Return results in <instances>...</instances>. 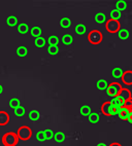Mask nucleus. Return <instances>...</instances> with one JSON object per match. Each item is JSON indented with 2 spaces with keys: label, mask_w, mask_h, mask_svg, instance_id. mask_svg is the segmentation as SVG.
<instances>
[{
  "label": "nucleus",
  "mask_w": 132,
  "mask_h": 146,
  "mask_svg": "<svg viewBox=\"0 0 132 146\" xmlns=\"http://www.w3.org/2000/svg\"><path fill=\"white\" fill-rule=\"evenodd\" d=\"M123 107H117L115 106L111 101L104 102L101 106V111L104 115H107V116H111V115H117L119 114L120 111Z\"/></svg>",
  "instance_id": "nucleus-1"
},
{
  "label": "nucleus",
  "mask_w": 132,
  "mask_h": 146,
  "mask_svg": "<svg viewBox=\"0 0 132 146\" xmlns=\"http://www.w3.org/2000/svg\"><path fill=\"white\" fill-rule=\"evenodd\" d=\"M19 142V137L16 133L8 132L2 136V143L4 146H15Z\"/></svg>",
  "instance_id": "nucleus-2"
},
{
  "label": "nucleus",
  "mask_w": 132,
  "mask_h": 146,
  "mask_svg": "<svg viewBox=\"0 0 132 146\" xmlns=\"http://www.w3.org/2000/svg\"><path fill=\"white\" fill-rule=\"evenodd\" d=\"M17 135H18L19 139H21V140H23V141H27L31 138L32 131L28 125H22V127L19 128Z\"/></svg>",
  "instance_id": "nucleus-3"
},
{
  "label": "nucleus",
  "mask_w": 132,
  "mask_h": 146,
  "mask_svg": "<svg viewBox=\"0 0 132 146\" xmlns=\"http://www.w3.org/2000/svg\"><path fill=\"white\" fill-rule=\"evenodd\" d=\"M122 90H123V88H122L121 84H118V82H113V84H108L107 89H106V93H107L108 96L115 98V97L119 96Z\"/></svg>",
  "instance_id": "nucleus-4"
},
{
  "label": "nucleus",
  "mask_w": 132,
  "mask_h": 146,
  "mask_svg": "<svg viewBox=\"0 0 132 146\" xmlns=\"http://www.w3.org/2000/svg\"><path fill=\"white\" fill-rule=\"evenodd\" d=\"M88 39L92 44H98L102 41V34L98 30H93L88 35Z\"/></svg>",
  "instance_id": "nucleus-5"
},
{
  "label": "nucleus",
  "mask_w": 132,
  "mask_h": 146,
  "mask_svg": "<svg viewBox=\"0 0 132 146\" xmlns=\"http://www.w3.org/2000/svg\"><path fill=\"white\" fill-rule=\"evenodd\" d=\"M106 30L109 33H117L120 31V23L116 20H108L106 23Z\"/></svg>",
  "instance_id": "nucleus-6"
},
{
  "label": "nucleus",
  "mask_w": 132,
  "mask_h": 146,
  "mask_svg": "<svg viewBox=\"0 0 132 146\" xmlns=\"http://www.w3.org/2000/svg\"><path fill=\"white\" fill-rule=\"evenodd\" d=\"M118 115H119L120 119L129 120V118L131 117V115H132V111L128 109V108H126V107H123Z\"/></svg>",
  "instance_id": "nucleus-7"
},
{
  "label": "nucleus",
  "mask_w": 132,
  "mask_h": 146,
  "mask_svg": "<svg viewBox=\"0 0 132 146\" xmlns=\"http://www.w3.org/2000/svg\"><path fill=\"white\" fill-rule=\"evenodd\" d=\"M9 121V115L6 111H0V125H5Z\"/></svg>",
  "instance_id": "nucleus-8"
},
{
  "label": "nucleus",
  "mask_w": 132,
  "mask_h": 146,
  "mask_svg": "<svg viewBox=\"0 0 132 146\" xmlns=\"http://www.w3.org/2000/svg\"><path fill=\"white\" fill-rule=\"evenodd\" d=\"M118 97H119V98L122 100V101H124V102L128 101V100H130L132 98L131 94H130V92L128 91V90H126V89H123V90H122L121 93H120L119 96H118Z\"/></svg>",
  "instance_id": "nucleus-9"
},
{
  "label": "nucleus",
  "mask_w": 132,
  "mask_h": 146,
  "mask_svg": "<svg viewBox=\"0 0 132 146\" xmlns=\"http://www.w3.org/2000/svg\"><path fill=\"white\" fill-rule=\"evenodd\" d=\"M122 79H123V82L126 84H132V71H126L124 72L123 76H122Z\"/></svg>",
  "instance_id": "nucleus-10"
},
{
  "label": "nucleus",
  "mask_w": 132,
  "mask_h": 146,
  "mask_svg": "<svg viewBox=\"0 0 132 146\" xmlns=\"http://www.w3.org/2000/svg\"><path fill=\"white\" fill-rule=\"evenodd\" d=\"M61 41L63 42V44L69 45L73 42V37L70 34H64L63 36H62V38H61Z\"/></svg>",
  "instance_id": "nucleus-11"
},
{
  "label": "nucleus",
  "mask_w": 132,
  "mask_h": 146,
  "mask_svg": "<svg viewBox=\"0 0 132 146\" xmlns=\"http://www.w3.org/2000/svg\"><path fill=\"white\" fill-rule=\"evenodd\" d=\"M123 74H124V71L122 70V68H120V67L114 68L113 71H111V75L114 76L115 78H122Z\"/></svg>",
  "instance_id": "nucleus-12"
},
{
  "label": "nucleus",
  "mask_w": 132,
  "mask_h": 146,
  "mask_svg": "<svg viewBox=\"0 0 132 146\" xmlns=\"http://www.w3.org/2000/svg\"><path fill=\"white\" fill-rule=\"evenodd\" d=\"M30 33L33 37L37 38V37H40L41 36V29L39 28L38 26H34L32 27L31 30H30Z\"/></svg>",
  "instance_id": "nucleus-13"
},
{
  "label": "nucleus",
  "mask_w": 132,
  "mask_h": 146,
  "mask_svg": "<svg viewBox=\"0 0 132 146\" xmlns=\"http://www.w3.org/2000/svg\"><path fill=\"white\" fill-rule=\"evenodd\" d=\"M60 26L64 29H67L71 26V21L69 18H62L60 20Z\"/></svg>",
  "instance_id": "nucleus-14"
},
{
  "label": "nucleus",
  "mask_w": 132,
  "mask_h": 146,
  "mask_svg": "<svg viewBox=\"0 0 132 146\" xmlns=\"http://www.w3.org/2000/svg\"><path fill=\"white\" fill-rule=\"evenodd\" d=\"M79 112L83 116H88L89 117V115L91 114V108L88 105H84V106L81 107V109H79Z\"/></svg>",
  "instance_id": "nucleus-15"
},
{
  "label": "nucleus",
  "mask_w": 132,
  "mask_h": 146,
  "mask_svg": "<svg viewBox=\"0 0 132 146\" xmlns=\"http://www.w3.org/2000/svg\"><path fill=\"white\" fill-rule=\"evenodd\" d=\"M6 24H7L9 27H15L18 25V19L15 16H9L6 19Z\"/></svg>",
  "instance_id": "nucleus-16"
},
{
  "label": "nucleus",
  "mask_w": 132,
  "mask_h": 146,
  "mask_svg": "<svg viewBox=\"0 0 132 146\" xmlns=\"http://www.w3.org/2000/svg\"><path fill=\"white\" fill-rule=\"evenodd\" d=\"M18 31H19V33H21V34H26V33H28V31H29V26H28L27 24H25V23L19 24Z\"/></svg>",
  "instance_id": "nucleus-17"
},
{
  "label": "nucleus",
  "mask_w": 132,
  "mask_h": 146,
  "mask_svg": "<svg viewBox=\"0 0 132 146\" xmlns=\"http://www.w3.org/2000/svg\"><path fill=\"white\" fill-rule=\"evenodd\" d=\"M96 86H97L98 90H100V91H104V90L107 89V82H106V80H104V79H99V80L97 81V84H96Z\"/></svg>",
  "instance_id": "nucleus-18"
},
{
  "label": "nucleus",
  "mask_w": 132,
  "mask_h": 146,
  "mask_svg": "<svg viewBox=\"0 0 132 146\" xmlns=\"http://www.w3.org/2000/svg\"><path fill=\"white\" fill-rule=\"evenodd\" d=\"M45 43H47V40H45V38H43L42 36L37 37V38H35V40H34V44L36 45L37 47H43L45 45Z\"/></svg>",
  "instance_id": "nucleus-19"
},
{
  "label": "nucleus",
  "mask_w": 132,
  "mask_h": 146,
  "mask_svg": "<svg viewBox=\"0 0 132 146\" xmlns=\"http://www.w3.org/2000/svg\"><path fill=\"white\" fill-rule=\"evenodd\" d=\"M126 8H127L126 1H124V0H119V1H117V3H116V9L122 11H125Z\"/></svg>",
  "instance_id": "nucleus-20"
},
{
  "label": "nucleus",
  "mask_w": 132,
  "mask_h": 146,
  "mask_svg": "<svg viewBox=\"0 0 132 146\" xmlns=\"http://www.w3.org/2000/svg\"><path fill=\"white\" fill-rule=\"evenodd\" d=\"M118 36H119L120 39H127L129 37V31L126 29H120V31L118 32Z\"/></svg>",
  "instance_id": "nucleus-21"
},
{
  "label": "nucleus",
  "mask_w": 132,
  "mask_h": 146,
  "mask_svg": "<svg viewBox=\"0 0 132 146\" xmlns=\"http://www.w3.org/2000/svg\"><path fill=\"white\" fill-rule=\"evenodd\" d=\"M86 31H87V29H86V26L84 24H79L75 26V33L79 34V35H83V34L86 33Z\"/></svg>",
  "instance_id": "nucleus-22"
},
{
  "label": "nucleus",
  "mask_w": 132,
  "mask_h": 146,
  "mask_svg": "<svg viewBox=\"0 0 132 146\" xmlns=\"http://www.w3.org/2000/svg\"><path fill=\"white\" fill-rule=\"evenodd\" d=\"M54 139H55L56 142L61 143V142H63V141L65 140V134L62 133V132H57V133H55V135H54Z\"/></svg>",
  "instance_id": "nucleus-23"
},
{
  "label": "nucleus",
  "mask_w": 132,
  "mask_h": 146,
  "mask_svg": "<svg viewBox=\"0 0 132 146\" xmlns=\"http://www.w3.org/2000/svg\"><path fill=\"white\" fill-rule=\"evenodd\" d=\"M48 43H49V46H51V45H58V43H59L58 36H56V35H51V36L48 38Z\"/></svg>",
  "instance_id": "nucleus-24"
},
{
  "label": "nucleus",
  "mask_w": 132,
  "mask_h": 146,
  "mask_svg": "<svg viewBox=\"0 0 132 146\" xmlns=\"http://www.w3.org/2000/svg\"><path fill=\"white\" fill-rule=\"evenodd\" d=\"M111 102L117 107H125V102L122 101L119 97H115V98H113Z\"/></svg>",
  "instance_id": "nucleus-25"
},
{
  "label": "nucleus",
  "mask_w": 132,
  "mask_h": 146,
  "mask_svg": "<svg viewBox=\"0 0 132 146\" xmlns=\"http://www.w3.org/2000/svg\"><path fill=\"white\" fill-rule=\"evenodd\" d=\"M19 106H21V103H20V100L18 98H13V99L9 100V107L13 108V110L18 108Z\"/></svg>",
  "instance_id": "nucleus-26"
},
{
  "label": "nucleus",
  "mask_w": 132,
  "mask_h": 146,
  "mask_svg": "<svg viewBox=\"0 0 132 146\" xmlns=\"http://www.w3.org/2000/svg\"><path fill=\"white\" fill-rule=\"evenodd\" d=\"M28 116H29V119L34 121V120H37L40 117V113H39V111H37V110H31Z\"/></svg>",
  "instance_id": "nucleus-27"
},
{
  "label": "nucleus",
  "mask_w": 132,
  "mask_h": 146,
  "mask_svg": "<svg viewBox=\"0 0 132 146\" xmlns=\"http://www.w3.org/2000/svg\"><path fill=\"white\" fill-rule=\"evenodd\" d=\"M95 21H96V23H98V24L104 23V22L106 21L105 15H104V13H98L97 15L95 16Z\"/></svg>",
  "instance_id": "nucleus-28"
},
{
  "label": "nucleus",
  "mask_w": 132,
  "mask_h": 146,
  "mask_svg": "<svg viewBox=\"0 0 132 146\" xmlns=\"http://www.w3.org/2000/svg\"><path fill=\"white\" fill-rule=\"evenodd\" d=\"M17 54H18V56L19 57H26L27 56V54H28V50H27V47H25V46H20V47H18V50H17Z\"/></svg>",
  "instance_id": "nucleus-29"
},
{
  "label": "nucleus",
  "mask_w": 132,
  "mask_h": 146,
  "mask_svg": "<svg viewBox=\"0 0 132 146\" xmlns=\"http://www.w3.org/2000/svg\"><path fill=\"white\" fill-rule=\"evenodd\" d=\"M111 20L118 21V20L121 18V11H118V9H113V11H111Z\"/></svg>",
  "instance_id": "nucleus-30"
},
{
  "label": "nucleus",
  "mask_w": 132,
  "mask_h": 146,
  "mask_svg": "<svg viewBox=\"0 0 132 146\" xmlns=\"http://www.w3.org/2000/svg\"><path fill=\"white\" fill-rule=\"evenodd\" d=\"M89 121L91 123H97L99 121V114L98 113H91L89 115Z\"/></svg>",
  "instance_id": "nucleus-31"
},
{
  "label": "nucleus",
  "mask_w": 132,
  "mask_h": 146,
  "mask_svg": "<svg viewBox=\"0 0 132 146\" xmlns=\"http://www.w3.org/2000/svg\"><path fill=\"white\" fill-rule=\"evenodd\" d=\"M25 114V108L23 106H19L18 108L15 109V115L18 117H22Z\"/></svg>",
  "instance_id": "nucleus-32"
},
{
  "label": "nucleus",
  "mask_w": 132,
  "mask_h": 146,
  "mask_svg": "<svg viewBox=\"0 0 132 146\" xmlns=\"http://www.w3.org/2000/svg\"><path fill=\"white\" fill-rule=\"evenodd\" d=\"M48 52L50 55H57L59 52V47L58 45H51L48 47Z\"/></svg>",
  "instance_id": "nucleus-33"
},
{
  "label": "nucleus",
  "mask_w": 132,
  "mask_h": 146,
  "mask_svg": "<svg viewBox=\"0 0 132 146\" xmlns=\"http://www.w3.org/2000/svg\"><path fill=\"white\" fill-rule=\"evenodd\" d=\"M36 139H37V141H39V142H43V141L47 140V138H45V131H39V132H37Z\"/></svg>",
  "instance_id": "nucleus-34"
},
{
  "label": "nucleus",
  "mask_w": 132,
  "mask_h": 146,
  "mask_svg": "<svg viewBox=\"0 0 132 146\" xmlns=\"http://www.w3.org/2000/svg\"><path fill=\"white\" fill-rule=\"evenodd\" d=\"M45 138H47V140H51V139L54 138V132L52 130H50V129H48V130H45Z\"/></svg>",
  "instance_id": "nucleus-35"
},
{
  "label": "nucleus",
  "mask_w": 132,
  "mask_h": 146,
  "mask_svg": "<svg viewBox=\"0 0 132 146\" xmlns=\"http://www.w3.org/2000/svg\"><path fill=\"white\" fill-rule=\"evenodd\" d=\"M125 107L128 108L129 110H132V98L130 100H128V101L125 102Z\"/></svg>",
  "instance_id": "nucleus-36"
},
{
  "label": "nucleus",
  "mask_w": 132,
  "mask_h": 146,
  "mask_svg": "<svg viewBox=\"0 0 132 146\" xmlns=\"http://www.w3.org/2000/svg\"><path fill=\"white\" fill-rule=\"evenodd\" d=\"M109 146H122V145L120 143H117V142H115V143H111Z\"/></svg>",
  "instance_id": "nucleus-37"
},
{
  "label": "nucleus",
  "mask_w": 132,
  "mask_h": 146,
  "mask_svg": "<svg viewBox=\"0 0 132 146\" xmlns=\"http://www.w3.org/2000/svg\"><path fill=\"white\" fill-rule=\"evenodd\" d=\"M97 146H107V145H106L105 143H102V142H101V143H98Z\"/></svg>",
  "instance_id": "nucleus-38"
},
{
  "label": "nucleus",
  "mask_w": 132,
  "mask_h": 146,
  "mask_svg": "<svg viewBox=\"0 0 132 146\" xmlns=\"http://www.w3.org/2000/svg\"><path fill=\"white\" fill-rule=\"evenodd\" d=\"M2 92H3V86H1V84H0V94H1Z\"/></svg>",
  "instance_id": "nucleus-39"
},
{
  "label": "nucleus",
  "mask_w": 132,
  "mask_h": 146,
  "mask_svg": "<svg viewBox=\"0 0 132 146\" xmlns=\"http://www.w3.org/2000/svg\"><path fill=\"white\" fill-rule=\"evenodd\" d=\"M131 111H132V110H131Z\"/></svg>",
  "instance_id": "nucleus-40"
}]
</instances>
